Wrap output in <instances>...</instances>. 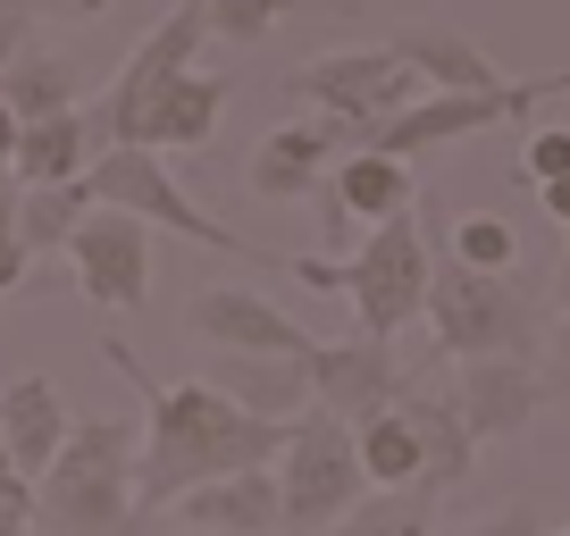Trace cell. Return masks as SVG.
<instances>
[{
    "mask_svg": "<svg viewBox=\"0 0 570 536\" xmlns=\"http://www.w3.org/2000/svg\"><path fill=\"white\" fill-rule=\"evenodd\" d=\"M101 360L142 394V461H135V519H160L177 495L210 478H235V469H277L285 461V436L294 419H261L244 411L235 394H218L210 377L194 386H160L142 377V360L126 344H101Z\"/></svg>",
    "mask_w": 570,
    "mask_h": 536,
    "instance_id": "1",
    "label": "cell"
},
{
    "mask_svg": "<svg viewBox=\"0 0 570 536\" xmlns=\"http://www.w3.org/2000/svg\"><path fill=\"white\" fill-rule=\"evenodd\" d=\"M135 461H142L135 419H76L59 461L42 469V486H35V519L51 536H126V528H142L135 519Z\"/></svg>",
    "mask_w": 570,
    "mask_h": 536,
    "instance_id": "2",
    "label": "cell"
},
{
    "mask_svg": "<svg viewBox=\"0 0 570 536\" xmlns=\"http://www.w3.org/2000/svg\"><path fill=\"white\" fill-rule=\"evenodd\" d=\"M428 327L445 360H537L546 353V310L512 268H470L462 251H436V286H428Z\"/></svg>",
    "mask_w": 570,
    "mask_h": 536,
    "instance_id": "3",
    "label": "cell"
},
{
    "mask_svg": "<svg viewBox=\"0 0 570 536\" xmlns=\"http://www.w3.org/2000/svg\"><path fill=\"white\" fill-rule=\"evenodd\" d=\"M277 486H285V528L294 536H327L344 512L370 503V461H361V428L327 403H311L285 436V461H277Z\"/></svg>",
    "mask_w": 570,
    "mask_h": 536,
    "instance_id": "4",
    "label": "cell"
},
{
    "mask_svg": "<svg viewBox=\"0 0 570 536\" xmlns=\"http://www.w3.org/2000/svg\"><path fill=\"white\" fill-rule=\"evenodd\" d=\"M428 286H436V235H428L420 210L370 227L353 244V260H344V294L361 310V336H377V344H394L411 319H428Z\"/></svg>",
    "mask_w": 570,
    "mask_h": 536,
    "instance_id": "5",
    "label": "cell"
},
{
    "mask_svg": "<svg viewBox=\"0 0 570 536\" xmlns=\"http://www.w3.org/2000/svg\"><path fill=\"white\" fill-rule=\"evenodd\" d=\"M85 185H92V201H101V210H135V218H151V227H168V235H185V244H202V251L261 260V251H252L235 227H218L210 210H194V193H185V185L160 168V151H151V143H109L101 160L85 168Z\"/></svg>",
    "mask_w": 570,
    "mask_h": 536,
    "instance_id": "6",
    "label": "cell"
},
{
    "mask_svg": "<svg viewBox=\"0 0 570 536\" xmlns=\"http://www.w3.org/2000/svg\"><path fill=\"white\" fill-rule=\"evenodd\" d=\"M210 42V0H177L151 34L126 51V68H118V85L101 92V109H92V135H101V151L109 143H135L142 135V109L160 101L177 76H194V51Z\"/></svg>",
    "mask_w": 570,
    "mask_h": 536,
    "instance_id": "7",
    "label": "cell"
},
{
    "mask_svg": "<svg viewBox=\"0 0 570 536\" xmlns=\"http://www.w3.org/2000/svg\"><path fill=\"white\" fill-rule=\"evenodd\" d=\"M285 85H294V101H311V109H327V118L353 126V151H361L394 109L420 101L428 76L403 68L394 51H327V59H311V68H294Z\"/></svg>",
    "mask_w": 570,
    "mask_h": 536,
    "instance_id": "8",
    "label": "cell"
},
{
    "mask_svg": "<svg viewBox=\"0 0 570 536\" xmlns=\"http://www.w3.org/2000/svg\"><path fill=\"white\" fill-rule=\"evenodd\" d=\"M68 268H76V294H85V302L142 310L151 302V218L101 210V201H92L85 227L68 235Z\"/></svg>",
    "mask_w": 570,
    "mask_h": 536,
    "instance_id": "9",
    "label": "cell"
},
{
    "mask_svg": "<svg viewBox=\"0 0 570 536\" xmlns=\"http://www.w3.org/2000/svg\"><path fill=\"white\" fill-rule=\"evenodd\" d=\"M336 151H353V126L320 109V118H294L277 135H261L244 177H252L261 201H320V185L336 177Z\"/></svg>",
    "mask_w": 570,
    "mask_h": 536,
    "instance_id": "10",
    "label": "cell"
},
{
    "mask_svg": "<svg viewBox=\"0 0 570 536\" xmlns=\"http://www.w3.org/2000/svg\"><path fill=\"white\" fill-rule=\"evenodd\" d=\"M311 386H320L327 411H344L353 428H370L377 411H394V403H403L411 377L394 369V344L353 336V344H311Z\"/></svg>",
    "mask_w": 570,
    "mask_h": 536,
    "instance_id": "11",
    "label": "cell"
},
{
    "mask_svg": "<svg viewBox=\"0 0 570 536\" xmlns=\"http://www.w3.org/2000/svg\"><path fill=\"white\" fill-rule=\"evenodd\" d=\"M185 327H194L210 353H294L303 360L320 336H303V327L285 319L277 302H261L252 286H210V294H194L185 302Z\"/></svg>",
    "mask_w": 570,
    "mask_h": 536,
    "instance_id": "12",
    "label": "cell"
},
{
    "mask_svg": "<svg viewBox=\"0 0 570 536\" xmlns=\"http://www.w3.org/2000/svg\"><path fill=\"white\" fill-rule=\"evenodd\" d=\"M453 403H462L470 436H479V445H495V436H529V419L553 403V386H546V369H537V360H462Z\"/></svg>",
    "mask_w": 570,
    "mask_h": 536,
    "instance_id": "13",
    "label": "cell"
},
{
    "mask_svg": "<svg viewBox=\"0 0 570 536\" xmlns=\"http://www.w3.org/2000/svg\"><path fill=\"white\" fill-rule=\"evenodd\" d=\"M168 512L194 536H268V528H285V486H277V469H235V478L177 495Z\"/></svg>",
    "mask_w": 570,
    "mask_h": 536,
    "instance_id": "14",
    "label": "cell"
},
{
    "mask_svg": "<svg viewBox=\"0 0 570 536\" xmlns=\"http://www.w3.org/2000/svg\"><path fill=\"white\" fill-rule=\"evenodd\" d=\"M210 386L235 394V403L261 411V419H303L311 403H320V386H311V353L303 360H294V353H218Z\"/></svg>",
    "mask_w": 570,
    "mask_h": 536,
    "instance_id": "15",
    "label": "cell"
},
{
    "mask_svg": "<svg viewBox=\"0 0 570 536\" xmlns=\"http://www.w3.org/2000/svg\"><path fill=\"white\" fill-rule=\"evenodd\" d=\"M68 394L51 386V377H9L0 386V436H9V453H18V469L42 486V469L59 461V445H68Z\"/></svg>",
    "mask_w": 570,
    "mask_h": 536,
    "instance_id": "16",
    "label": "cell"
},
{
    "mask_svg": "<svg viewBox=\"0 0 570 536\" xmlns=\"http://www.w3.org/2000/svg\"><path fill=\"white\" fill-rule=\"evenodd\" d=\"M403 419L420 428V486H436V495H453V486L470 478V453H479V436H470L462 403H453L445 386H403Z\"/></svg>",
    "mask_w": 570,
    "mask_h": 536,
    "instance_id": "17",
    "label": "cell"
},
{
    "mask_svg": "<svg viewBox=\"0 0 570 536\" xmlns=\"http://www.w3.org/2000/svg\"><path fill=\"white\" fill-rule=\"evenodd\" d=\"M386 51L403 59V68H420L428 92H503L512 85V76H503L470 34H453V26H411V34H394Z\"/></svg>",
    "mask_w": 570,
    "mask_h": 536,
    "instance_id": "18",
    "label": "cell"
},
{
    "mask_svg": "<svg viewBox=\"0 0 570 536\" xmlns=\"http://www.w3.org/2000/svg\"><path fill=\"white\" fill-rule=\"evenodd\" d=\"M92 160H101L92 109H59V118H35L18 135V185H76Z\"/></svg>",
    "mask_w": 570,
    "mask_h": 536,
    "instance_id": "19",
    "label": "cell"
},
{
    "mask_svg": "<svg viewBox=\"0 0 570 536\" xmlns=\"http://www.w3.org/2000/svg\"><path fill=\"white\" fill-rule=\"evenodd\" d=\"M218 109H227V76H177V85L160 92V101L142 109V135L135 143H151V151H202L210 143V126H218Z\"/></svg>",
    "mask_w": 570,
    "mask_h": 536,
    "instance_id": "20",
    "label": "cell"
},
{
    "mask_svg": "<svg viewBox=\"0 0 570 536\" xmlns=\"http://www.w3.org/2000/svg\"><path fill=\"white\" fill-rule=\"evenodd\" d=\"M336 201L361 218V227H386V218L420 210V185H411V160H394V151H344L336 160Z\"/></svg>",
    "mask_w": 570,
    "mask_h": 536,
    "instance_id": "21",
    "label": "cell"
},
{
    "mask_svg": "<svg viewBox=\"0 0 570 536\" xmlns=\"http://www.w3.org/2000/svg\"><path fill=\"white\" fill-rule=\"evenodd\" d=\"M85 210H92V185L76 177V185H26L18 193V227H26V251H68V235L85 227Z\"/></svg>",
    "mask_w": 570,
    "mask_h": 536,
    "instance_id": "22",
    "label": "cell"
},
{
    "mask_svg": "<svg viewBox=\"0 0 570 536\" xmlns=\"http://www.w3.org/2000/svg\"><path fill=\"white\" fill-rule=\"evenodd\" d=\"M327 536H436V486H377Z\"/></svg>",
    "mask_w": 570,
    "mask_h": 536,
    "instance_id": "23",
    "label": "cell"
},
{
    "mask_svg": "<svg viewBox=\"0 0 570 536\" xmlns=\"http://www.w3.org/2000/svg\"><path fill=\"white\" fill-rule=\"evenodd\" d=\"M0 92H9V109H18L26 126L35 118H59V109H76V68L59 51H26L18 68L0 76Z\"/></svg>",
    "mask_w": 570,
    "mask_h": 536,
    "instance_id": "24",
    "label": "cell"
},
{
    "mask_svg": "<svg viewBox=\"0 0 570 536\" xmlns=\"http://www.w3.org/2000/svg\"><path fill=\"white\" fill-rule=\"evenodd\" d=\"M361 461H370V478L377 486H420V428H411L403 419V403H394V411H377L370 428H361Z\"/></svg>",
    "mask_w": 570,
    "mask_h": 536,
    "instance_id": "25",
    "label": "cell"
},
{
    "mask_svg": "<svg viewBox=\"0 0 570 536\" xmlns=\"http://www.w3.org/2000/svg\"><path fill=\"white\" fill-rule=\"evenodd\" d=\"M453 251H462L470 268H520V235H512V218H495V210L462 218V227H453Z\"/></svg>",
    "mask_w": 570,
    "mask_h": 536,
    "instance_id": "26",
    "label": "cell"
},
{
    "mask_svg": "<svg viewBox=\"0 0 570 536\" xmlns=\"http://www.w3.org/2000/svg\"><path fill=\"white\" fill-rule=\"evenodd\" d=\"M285 9H294V0H210V34H227V42H268Z\"/></svg>",
    "mask_w": 570,
    "mask_h": 536,
    "instance_id": "27",
    "label": "cell"
},
{
    "mask_svg": "<svg viewBox=\"0 0 570 536\" xmlns=\"http://www.w3.org/2000/svg\"><path fill=\"white\" fill-rule=\"evenodd\" d=\"M546 386H553V403H570V251H562V277H553V327H546Z\"/></svg>",
    "mask_w": 570,
    "mask_h": 536,
    "instance_id": "28",
    "label": "cell"
},
{
    "mask_svg": "<svg viewBox=\"0 0 570 536\" xmlns=\"http://www.w3.org/2000/svg\"><path fill=\"white\" fill-rule=\"evenodd\" d=\"M512 177H520V185H553V177H570V126H537Z\"/></svg>",
    "mask_w": 570,
    "mask_h": 536,
    "instance_id": "29",
    "label": "cell"
},
{
    "mask_svg": "<svg viewBox=\"0 0 570 536\" xmlns=\"http://www.w3.org/2000/svg\"><path fill=\"white\" fill-rule=\"evenodd\" d=\"M26 193V185H18ZM18 193L0 201V294H18L26 286V260H35V251H26V227H18Z\"/></svg>",
    "mask_w": 570,
    "mask_h": 536,
    "instance_id": "30",
    "label": "cell"
},
{
    "mask_svg": "<svg viewBox=\"0 0 570 536\" xmlns=\"http://www.w3.org/2000/svg\"><path fill=\"white\" fill-rule=\"evenodd\" d=\"M26 26H35V0H0V76L35 51V42H26Z\"/></svg>",
    "mask_w": 570,
    "mask_h": 536,
    "instance_id": "31",
    "label": "cell"
},
{
    "mask_svg": "<svg viewBox=\"0 0 570 536\" xmlns=\"http://www.w3.org/2000/svg\"><path fill=\"white\" fill-rule=\"evenodd\" d=\"M462 536H546V528H537V512H529V503H512V512L479 519V528H462Z\"/></svg>",
    "mask_w": 570,
    "mask_h": 536,
    "instance_id": "32",
    "label": "cell"
},
{
    "mask_svg": "<svg viewBox=\"0 0 570 536\" xmlns=\"http://www.w3.org/2000/svg\"><path fill=\"white\" fill-rule=\"evenodd\" d=\"M109 0H35V18H68V26H85V18H101Z\"/></svg>",
    "mask_w": 570,
    "mask_h": 536,
    "instance_id": "33",
    "label": "cell"
},
{
    "mask_svg": "<svg viewBox=\"0 0 570 536\" xmlns=\"http://www.w3.org/2000/svg\"><path fill=\"white\" fill-rule=\"evenodd\" d=\"M537 201H546V218H562V227H570V177H553V185H537Z\"/></svg>",
    "mask_w": 570,
    "mask_h": 536,
    "instance_id": "34",
    "label": "cell"
},
{
    "mask_svg": "<svg viewBox=\"0 0 570 536\" xmlns=\"http://www.w3.org/2000/svg\"><path fill=\"white\" fill-rule=\"evenodd\" d=\"M0 536H35V512H26V503H9V495H0Z\"/></svg>",
    "mask_w": 570,
    "mask_h": 536,
    "instance_id": "35",
    "label": "cell"
},
{
    "mask_svg": "<svg viewBox=\"0 0 570 536\" xmlns=\"http://www.w3.org/2000/svg\"><path fill=\"white\" fill-rule=\"evenodd\" d=\"M18 135H26V118L9 109V92H0V151H9V160H18Z\"/></svg>",
    "mask_w": 570,
    "mask_h": 536,
    "instance_id": "36",
    "label": "cell"
},
{
    "mask_svg": "<svg viewBox=\"0 0 570 536\" xmlns=\"http://www.w3.org/2000/svg\"><path fill=\"white\" fill-rule=\"evenodd\" d=\"M18 193V160H9V151H0V201Z\"/></svg>",
    "mask_w": 570,
    "mask_h": 536,
    "instance_id": "37",
    "label": "cell"
},
{
    "mask_svg": "<svg viewBox=\"0 0 570 536\" xmlns=\"http://www.w3.org/2000/svg\"><path fill=\"white\" fill-rule=\"evenodd\" d=\"M553 536H570V528H553Z\"/></svg>",
    "mask_w": 570,
    "mask_h": 536,
    "instance_id": "38",
    "label": "cell"
},
{
    "mask_svg": "<svg viewBox=\"0 0 570 536\" xmlns=\"http://www.w3.org/2000/svg\"><path fill=\"white\" fill-rule=\"evenodd\" d=\"M185 536H194V528H185Z\"/></svg>",
    "mask_w": 570,
    "mask_h": 536,
    "instance_id": "39",
    "label": "cell"
},
{
    "mask_svg": "<svg viewBox=\"0 0 570 536\" xmlns=\"http://www.w3.org/2000/svg\"><path fill=\"white\" fill-rule=\"evenodd\" d=\"M562 235H570V227H562Z\"/></svg>",
    "mask_w": 570,
    "mask_h": 536,
    "instance_id": "40",
    "label": "cell"
}]
</instances>
